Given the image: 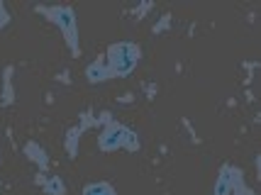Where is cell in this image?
<instances>
[{
	"label": "cell",
	"mask_w": 261,
	"mask_h": 195,
	"mask_svg": "<svg viewBox=\"0 0 261 195\" xmlns=\"http://www.w3.org/2000/svg\"><path fill=\"white\" fill-rule=\"evenodd\" d=\"M76 125L81 127V132H88V129H93V127H98L95 125V115H93V110H83V113H81V120L76 122Z\"/></svg>",
	"instance_id": "obj_11"
},
{
	"label": "cell",
	"mask_w": 261,
	"mask_h": 195,
	"mask_svg": "<svg viewBox=\"0 0 261 195\" xmlns=\"http://www.w3.org/2000/svg\"><path fill=\"white\" fill-rule=\"evenodd\" d=\"M147 95H149V100L156 95V83H154V86H147Z\"/></svg>",
	"instance_id": "obj_18"
},
{
	"label": "cell",
	"mask_w": 261,
	"mask_h": 195,
	"mask_svg": "<svg viewBox=\"0 0 261 195\" xmlns=\"http://www.w3.org/2000/svg\"><path fill=\"white\" fill-rule=\"evenodd\" d=\"M120 103H135V93H125V95L120 98Z\"/></svg>",
	"instance_id": "obj_17"
},
{
	"label": "cell",
	"mask_w": 261,
	"mask_h": 195,
	"mask_svg": "<svg viewBox=\"0 0 261 195\" xmlns=\"http://www.w3.org/2000/svg\"><path fill=\"white\" fill-rule=\"evenodd\" d=\"M232 195H254V190H251L249 185H247V181H244V183L239 185V188H237V190H234Z\"/></svg>",
	"instance_id": "obj_15"
},
{
	"label": "cell",
	"mask_w": 261,
	"mask_h": 195,
	"mask_svg": "<svg viewBox=\"0 0 261 195\" xmlns=\"http://www.w3.org/2000/svg\"><path fill=\"white\" fill-rule=\"evenodd\" d=\"M54 80H57V83H71V78H68V71L57 73V76H54Z\"/></svg>",
	"instance_id": "obj_16"
},
{
	"label": "cell",
	"mask_w": 261,
	"mask_h": 195,
	"mask_svg": "<svg viewBox=\"0 0 261 195\" xmlns=\"http://www.w3.org/2000/svg\"><path fill=\"white\" fill-rule=\"evenodd\" d=\"M10 20L12 17H10V12H8V8L0 3V30H5V27L10 24Z\"/></svg>",
	"instance_id": "obj_14"
},
{
	"label": "cell",
	"mask_w": 261,
	"mask_h": 195,
	"mask_svg": "<svg viewBox=\"0 0 261 195\" xmlns=\"http://www.w3.org/2000/svg\"><path fill=\"white\" fill-rule=\"evenodd\" d=\"M98 147H100V151H105V154H110V151H132V154H137V151L142 149V142H139V137H137L135 129H129V127L120 125V122H110V125H105L100 129V137H98Z\"/></svg>",
	"instance_id": "obj_3"
},
{
	"label": "cell",
	"mask_w": 261,
	"mask_h": 195,
	"mask_svg": "<svg viewBox=\"0 0 261 195\" xmlns=\"http://www.w3.org/2000/svg\"><path fill=\"white\" fill-rule=\"evenodd\" d=\"M149 10H154V3H142V5L132 8V15H135L137 20H142V17H144V15H147Z\"/></svg>",
	"instance_id": "obj_13"
},
{
	"label": "cell",
	"mask_w": 261,
	"mask_h": 195,
	"mask_svg": "<svg viewBox=\"0 0 261 195\" xmlns=\"http://www.w3.org/2000/svg\"><path fill=\"white\" fill-rule=\"evenodd\" d=\"M110 78H113V76H110V71H108V66H105L102 59H98V61H93V64L86 66V80L93 83V86L105 83V80H110Z\"/></svg>",
	"instance_id": "obj_7"
},
{
	"label": "cell",
	"mask_w": 261,
	"mask_h": 195,
	"mask_svg": "<svg viewBox=\"0 0 261 195\" xmlns=\"http://www.w3.org/2000/svg\"><path fill=\"white\" fill-rule=\"evenodd\" d=\"M12 76H15V66H5L3 69V100H0V105L3 107H10L12 103H15V86H12Z\"/></svg>",
	"instance_id": "obj_8"
},
{
	"label": "cell",
	"mask_w": 261,
	"mask_h": 195,
	"mask_svg": "<svg viewBox=\"0 0 261 195\" xmlns=\"http://www.w3.org/2000/svg\"><path fill=\"white\" fill-rule=\"evenodd\" d=\"M83 195H117L115 188L105 181H95V183H88L83 188Z\"/></svg>",
	"instance_id": "obj_10"
},
{
	"label": "cell",
	"mask_w": 261,
	"mask_h": 195,
	"mask_svg": "<svg viewBox=\"0 0 261 195\" xmlns=\"http://www.w3.org/2000/svg\"><path fill=\"white\" fill-rule=\"evenodd\" d=\"M242 183H244V171L232 163H222L217 181L213 185V195H232Z\"/></svg>",
	"instance_id": "obj_4"
},
{
	"label": "cell",
	"mask_w": 261,
	"mask_h": 195,
	"mask_svg": "<svg viewBox=\"0 0 261 195\" xmlns=\"http://www.w3.org/2000/svg\"><path fill=\"white\" fill-rule=\"evenodd\" d=\"M169 27H171V15H164L159 22L151 27V35H164V32L169 30Z\"/></svg>",
	"instance_id": "obj_12"
},
{
	"label": "cell",
	"mask_w": 261,
	"mask_h": 195,
	"mask_svg": "<svg viewBox=\"0 0 261 195\" xmlns=\"http://www.w3.org/2000/svg\"><path fill=\"white\" fill-rule=\"evenodd\" d=\"M34 12L44 15L51 24H57L64 35V42H66L71 57L79 59L81 57V39H79V15H76V8L71 5H34Z\"/></svg>",
	"instance_id": "obj_1"
},
{
	"label": "cell",
	"mask_w": 261,
	"mask_h": 195,
	"mask_svg": "<svg viewBox=\"0 0 261 195\" xmlns=\"http://www.w3.org/2000/svg\"><path fill=\"white\" fill-rule=\"evenodd\" d=\"M34 183L39 185L46 195H66V183H64V178L57 176V173H37V178H34Z\"/></svg>",
	"instance_id": "obj_5"
},
{
	"label": "cell",
	"mask_w": 261,
	"mask_h": 195,
	"mask_svg": "<svg viewBox=\"0 0 261 195\" xmlns=\"http://www.w3.org/2000/svg\"><path fill=\"white\" fill-rule=\"evenodd\" d=\"M24 156L32 161L34 166L39 169L42 173L49 171V154H46V149L39 144V142H34V139H30L27 144H24Z\"/></svg>",
	"instance_id": "obj_6"
},
{
	"label": "cell",
	"mask_w": 261,
	"mask_h": 195,
	"mask_svg": "<svg viewBox=\"0 0 261 195\" xmlns=\"http://www.w3.org/2000/svg\"><path fill=\"white\" fill-rule=\"evenodd\" d=\"M139 57H142L139 44H135V42H115V44L108 46L102 61H105V66H108L113 78H125L137 69Z\"/></svg>",
	"instance_id": "obj_2"
},
{
	"label": "cell",
	"mask_w": 261,
	"mask_h": 195,
	"mask_svg": "<svg viewBox=\"0 0 261 195\" xmlns=\"http://www.w3.org/2000/svg\"><path fill=\"white\" fill-rule=\"evenodd\" d=\"M81 127L79 125H73V127H68L66 129V137H64V149H66V156L71 161L79 156V144H81Z\"/></svg>",
	"instance_id": "obj_9"
}]
</instances>
